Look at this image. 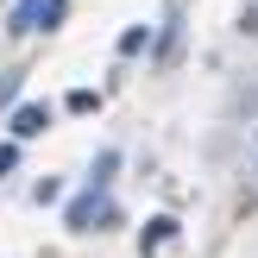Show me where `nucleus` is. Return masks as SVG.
<instances>
[{"label": "nucleus", "mask_w": 258, "mask_h": 258, "mask_svg": "<svg viewBox=\"0 0 258 258\" xmlns=\"http://www.w3.org/2000/svg\"><path fill=\"white\" fill-rule=\"evenodd\" d=\"M170 239H176V221H170V214H158V221H145V233H139V252H164V246H170Z\"/></svg>", "instance_id": "nucleus-4"}, {"label": "nucleus", "mask_w": 258, "mask_h": 258, "mask_svg": "<svg viewBox=\"0 0 258 258\" xmlns=\"http://www.w3.org/2000/svg\"><path fill=\"white\" fill-rule=\"evenodd\" d=\"M57 19H63V0H19L13 19H7V32L13 38H32V32H50Z\"/></svg>", "instance_id": "nucleus-2"}, {"label": "nucleus", "mask_w": 258, "mask_h": 258, "mask_svg": "<svg viewBox=\"0 0 258 258\" xmlns=\"http://www.w3.org/2000/svg\"><path fill=\"white\" fill-rule=\"evenodd\" d=\"M95 221H113V202H107V189H101V183H88L82 196L63 208V227H70V233H88Z\"/></svg>", "instance_id": "nucleus-1"}, {"label": "nucleus", "mask_w": 258, "mask_h": 258, "mask_svg": "<svg viewBox=\"0 0 258 258\" xmlns=\"http://www.w3.org/2000/svg\"><path fill=\"white\" fill-rule=\"evenodd\" d=\"M13 95H19V76H0V107H13Z\"/></svg>", "instance_id": "nucleus-7"}, {"label": "nucleus", "mask_w": 258, "mask_h": 258, "mask_svg": "<svg viewBox=\"0 0 258 258\" xmlns=\"http://www.w3.org/2000/svg\"><path fill=\"white\" fill-rule=\"evenodd\" d=\"M145 38H151V32H145V25H133V32H126V38H120V57H139V50H145Z\"/></svg>", "instance_id": "nucleus-6"}, {"label": "nucleus", "mask_w": 258, "mask_h": 258, "mask_svg": "<svg viewBox=\"0 0 258 258\" xmlns=\"http://www.w3.org/2000/svg\"><path fill=\"white\" fill-rule=\"evenodd\" d=\"M50 120H57V113H50V101H25V107H13V139H38V133H50Z\"/></svg>", "instance_id": "nucleus-3"}, {"label": "nucleus", "mask_w": 258, "mask_h": 258, "mask_svg": "<svg viewBox=\"0 0 258 258\" xmlns=\"http://www.w3.org/2000/svg\"><path fill=\"white\" fill-rule=\"evenodd\" d=\"M63 107H70V113H95L101 95H95V88H70V101H63Z\"/></svg>", "instance_id": "nucleus-5"}, {"label": "nucleus", "mask_w": 258, "mask_h": 258, "mask_svg": "<svg viewBox=\"0 0 258 258\" xmlns=\"http://www.w3.org/2000/svg\"><path fill=\"white\" fill-rule=\"evenodd\" d=\"M13 164H19V151H13V145H0V176H7Z\"/></svg>", "instance_id": "nucleus-8"}]
</instances>
